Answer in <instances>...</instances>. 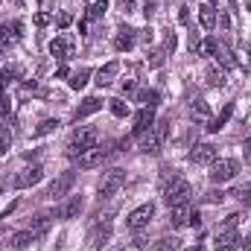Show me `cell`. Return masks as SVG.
Returning a JSON list of instances; mask_svg holds the SVG:
<instances>
[{
	"mask_svg": "<svg viewBox=\"0 0 251 251\" xmlns=\"http://www.w3.org/2000/svg\"><path fill=\"white\" fill-rule=\"evenodd\" d=\"M88 76H91V70H85V67H82V70H76V73H73V79H70V88H73V91H82V88L88 85Z\"/></svg>",
	"mask_w": 251,
	"mask_h": 251,
	"instance_id": "cell-29",
	"label": "cell"
},
{
	"mask_svg": "<svg viewBox=\"0 0 251 251\" xmlns=\"http://www.w3.org/2000/svg\"><path fill=\"white\" fill-rule=\"evenodd\" d=\"M222 199H225V193H222V190H219V193H216V190H210V193L204 196V201H207V204H216V201H222Z\"/></svg>",
	"mask_w": 251,
	"mask_h": 251,
	"instance_id": "cell-39",
	"label": "cell"
},
{
	"mask_svg": "<svg viewBox=\"0 0 251 251\" xmlns=\"http://www.w3.org/2000/svg\"><path fill=\"white\" fill-rule=\"evenodd\" d=\"M70 24H73V15H70V12H62V15H59V26H70Z\"/></svg>",
	"mask_w": 251,
	"mask_h": 251,
	"instance_id": "cell-42",
	"label": "cell"
},
{
	"mask_svg": "<svg viewBox=\"0 0 251 251\" xmlns=\"http://www.w3.org/2000/svg\"><path fill=\"white\" fill-rule=\"evenodd\" d=\"M243 249H246V251H251V234L246 237V243H243Z\"/></svg>",
	"mask_w": 251,
	"mask_h": 251,
	"instance_id": "cell-49",
	"label": "cell"
},
{
	"mask_svg": "<svg viewBox=\"0 0 251 251\" xmlns=\"http://www.w3.org/2000/svg\"><path fill=\"white\" fill-rule=\"evenodd\" d=\"M167 134H170V120H155V126L146 131V137H143L140 149H143L146 155H158V152L164 149V140H167Z\"/></svg>",
	"mask_w": 251,
	"mask_h": 251,
	"instance_id": "cell-3",
	"label": "cell"
},
{
	"mask_svg": "<svg viewBox=\"0 0 251 251\" xmlns=\"http://www.w3.org/2000/svg\"><path fill=\"white\" fill-rule=\"evenodd\" d=\"M231 196H237L243 204H251V187H237L234 193H231Z\"/></svg>",
	"mask_w": 251,
	"mask_h": 251,
	"instance_id": "cell-37",
	"label": "cell"
},
{
	"mask_svg": "<svg viewBox=\"0 0 251 251\" xmlns=\"http://www.w3.org/2000/svg\"><path fill=\"white\" fill-rule=\"evenodd\" d=\"M237 173H240V161H234V158H222V161H213L210 164V181L213 184H225Z\"/></svg>",
	"mask_w": 251,
	"mask_h": 251,
	"instance_id": "cell-4",
	"label": "cell"
},
{
	"mask_svg": "<svg viewBox=\"0 0 251 251\" xmlns=\"http://www.w3.org/2000/svg\"><path fill=\"white\" fill-rule=\"evenodd\" d=\"M21 76H24V67H21V64H6L3 73H0V82L9 85V82H15V79H21Z\"/></svg>",
	"mask_w": 251,
	"mask_h": 251,
	"instance_id": "cell-28",
	"label": "cell"
},
{
	"mask_svg": "<svg viewBox=\"0 0 251 251\" xmlns=\"http://www.w3.org/2000/svg\"><path fill=\"white\" fill-rule=\"evenodd\" d=\"M120 88H123V94H126V91H134V82H131V79H123V85H120Z\"/></svg>",
	"mask_w": 251,
	"mask_h": 251,
	"instance_id": "cell-46",
	"label": "cell"
},
{
	"mask_svg": "<svg viewBox=\"0 0 251 251\" xmlns=\"http://www.w3.org/2000/svg\"><path fill=\"white\" fill-rule=\"evenodd\" d=\"M155 6H158V0H146V6H143V15H146V18H152V15H155Z\"/></svg>",
	"mask_w": 251,
	"mask_h": 251,
	"instance_id": "cell-40",
	"label": "cell"
},
{
	"mask_svg": "<svg viewBox=\"0 0 251 251\" xmlns=\"http://www.w3.org/2000/svg\"><path fill=\"white\" fill-rule=\"evenodd\" d=\"M108 237H111V222H100V225L91 231V237H88V243H91L88 249H91V251H100L105 243H108Z\"/></svg>",
	"mask_w": 251,
	"mask_h": 251,
	"instance_id": "cell-13",
	"label": "cell"
},
{
	"mask_svg": "<svg viewBox=\"0 0 251 251\" xmlns=\"http://www.w3.org/2000/svg\"><path fill=\"white\" fill-rule=\"evenodd\" d=\"M41 178H44V170L35 164V167H26V170H21V173L15 176V181H12V184H15L18 190H26V187H32V184H38Z\"/></svg>",
	"mask_w": 251,
	"mask_h": 251,
	"instance_id": "cell-9",
	"label": "cell"
},
{
	"mask_svg": "<svg viewBox=\"0 0 251 251\" xmlns=\"http://www.w3.org/2000/svg\"><path fill=\"white\" fill-rule=\"evenodd\" d=\"M82 196H70L67 201H62L59 207H56V216L59 219H73V216H79V210H82Z\"/></svg>",
	"mask_w": 251,
	"mask_h": 251,
	"instance_id": "cell-14",
	"label": "cell"
},
{
	"mask_svg": "<svg viewBox=\"0 0 251 251\" xmlns=\"http://www.w3.org/2000/svg\"><path fill=\"white\" fill-rule=\"evenodd\" d=\"M152 216H155V204H152V201H146V204L134 207V210L126 216V228H128V231H143V228L152 222Z\"/></svg>",
	"mask_w": 251,
	"mask_h": 251,
	"instance_id": "cell-6",
	"label": "cell"
},
{
	"mask_svg": "<svg viewBox=\"0 0 251 251\" xmlns=\"http://www.w3.org/2000/svg\"><path fill=\"white\" fill-rule=\"evenodd\" d=\"M9 143H12V131H9L6 126H0V155L9 152Z\"/></svg>",
	"mask_w": 251,
	"mask_h": 251,
	"instance_id": "cell-33",
	"label": "cell"
},
{
	"mask_svg": "<svg viewBox=\"0 0 251 251\" xmlns=\"http://www.w3.org/2000/svg\"><path fill=\"white\" fill-rule=\"evenodd\" d=\"M199 24H201V29H213V26H216V12H213V6H201V9H199Z\"/></svg>",
	"mask_w": 251,
	"mask_h": 251,
	"instance_id": "cell-26",
	"label": "cell"
},
{
	"mask_svg": "<svg viewBox=\"0 0 251 251\" xmlns=\"http://www.w3.org/2000/svg\"><path fill=\"white\" fill-rule=\"evenodd\" d=\"M152 126H155V108H140V114L134 117V126H131V134H146Z\"/></svg>",
	"mask_w": 251,
	"mask_h": 251,
	"instance_id": "cell-15",
	"label": "cell"
},
{
	"mask_svg": "<svg viewBox=\"0 0 251 251\" xmlns=\"http://www.w3.org/2000/svg\"><path fill=\"white\" fill-rule=\"evenodd\" d=\"M117 73H120V64L108 62V64H102V67L97 70V79H94V82H97L100 88H105V85H111V82H114V76H117Z\"/></svg>",
	"mask_w": 251,
	"mask_h": 251,
	"instance_id": "cell-16",
	"label": "cell"
},
{
	"mask_svg": "<svg viewBox=\"0 0 251 251\" xmlns=\"http://www.w3.org/2000/svg\"><path fill=\"white\" fill-rule=\"evenodd\" d=\"M178 21H181V24H187V21H190V12H187V9H181V12H178Z\"/></svg>",
	"mask_w": 251,
	"mask_h": 251,
	"instance_id": "cell-47",
	"label": "cell"
},
{
	"mask_svg": "<svg viewBox=\"0 0 251 251\" xmlns=\"http://www.w3.org/2000/svg\"><path fill=\"white\" fill-rule=\"evenodd\" d=\"M120 251H143V243H131V246H126V249Z\"/></svg>",
	"mask_w": 251,
	"mask_h": 251,
	"instance_id": "cell-45",
	"label": "cell"
},
{
	"mask_svg": "<svg viewBox=\"0 0 251 251\" xmlns=\"http://www.w3.org/2000/svg\"><path fill=\"white\" fill-rule=\"evenodd\" d=\"M137 102H143V108H155L158 105V91H137Z\"/></svg>",
	"mask_w": 251,
	"mask_h": 251,
	"instance_id": "cell-30",
	"label": "cell"
},
{
	"mask_svg": "<svg viewBox=\"0 0 251 251\" xmlns=\"http://www.w3.org/2000/svg\"><path fill=\"white\" fill-rule=\"evenodd\" d=\"M187 251H201V246H196V249H187Z\"/></svg>",
	"mask_w": 251,
	"mask_h": 251,
	"instance_id": "cell-50",
	"label": "cell"
},
{
	"mask_svg": "<svg viewBox=\"0 0 251 251\" xmlns=\"http://www.w3.org/2000/svg\"><path fill=\"white\" fill-rule=\"evenodd\" d=\"M97 143H100V128L82 126V128L73 134V140H70V146H67V155H70V158H79V155H85L88 149H94Z\"/></svg>",
	"mask_w": 251,
	"mask_h": 251,
	"instance_id": "cell-2",
	"label": "cell"
},
{
	"mask_svg": "<svg viewBox=\"0 0 251 251\" xmlns=\"http://www.w3.org/2000/svg\"><path fill=\"white\" fill-rule=\"evenodd\" d=\"M32 240H35V234H32L29 228H26V231H18V234H12V237H9V249H12V251H24Z\"/></svg>",
	"mask_w": 251,
	"mask_h": 251,
	"instance_id": "cell-19",
	"label": "cell"
},
{
	"mask_svg": "<svg viewBox=\"0 0 251 251\" xmlns=\"http://www.w3.org/2000/svg\"><path fill=\"white\" fill-rule=\"evenodd\" d=\"M47 24H50V15L47 12H38L35 15V26H47Z\"/></svg>",
	"mask_w": 251,
	"mask_h": 251,
	"instance_id": "cell-41",
	"label": "cell"
},
{
	"mask_svg": "<svg viewBox=\"0 0 251 251\" xmlns=\"http://www.w3.org/2000/svg\"><path fill=\"white\" fill-rule=\"evenodd\" d=\"M173 181H178V170H173V167H164V170H161V190H167Z\"/></svg>",
	"mask_w": 251,
	"mask_h": 251,
	"instance_id": "cell-31",
	"label": "cell"
},
{
	"mask_svg": "<svg viewBox=\"0 0 251 251\" xmlns=\"http://www.w3.org/2000/svg\"><path fill=\"white\" fill-rule=\"evenodd\" d=\"M231 114H234V105H231V102H228V105H225V108H222V114H219V117H213V120H210V123H207V131H213V134H216V131H219V128H225V123H228V120H231Z\"/></svg>",
	"mask_w": 251,
	"mask_h": 251,
	"instance_id": "cell-25",
	"label": "cell"
},
{
	"mask_svg": "<svg viewBox=\"0 0 251 251\" xmlns=\"http://www.w3.org/2000/svg\"><path fill=\"white\" fill-rule=\"evenodd\" d=\"M199 225H201V216L193 210V216H190V228H199Z\"/></svg>",
	"mask_w": 251,
	"mask_h": 251,
	"instance_id": "cell-44",
	"label": "cell"
},
{
	"mask_svg": "<svg viewBox=\"0 0 251 251\" xmlns=\"http://www.w3.org/2000/svg\"><path fill=\"white\" fill-rule=\"evenodd\" d=\"M114 47L120 50V53H126V50H131L134 47V29H128V26H123L117 35H114Z\"/></svg>",
	"mask_w": 251,
	"mask_h": 251,
	"instance_id": "cell-23",
	"label": "cell"
},
{
	"mask_svg": "<svg viewBox=\"0 0 251 251\" xmlns=\"http://www.w3.org/2000/svg\"><path fill=\"white\" fill-rule=\"evenodd\" d=\"M56 126H59V120H44V123L38 126V128H35L32 134H35V137H41V134H50V131H53Z\"/></svg>",
	"mask_w": 251,
	"mask_h": 251,
	"instance_id": "cell-36",
	"label": "cell"
},
{
	"mask_svg": "<svg viewBox=\"0 0 251 251\" xmlns=\"http://www.w3.org/2000/svg\"><path fill=\"white\" fill-rule=\"evenodd\" d=\"M111 114L114 117H126L128 114V105H126L123 100H111Z\"/></svg>",
	"mask_w": 251,
	"mask_h": 251,
	"instance_id": "cell-35",
	"label": "cell"
},
{
	"mask_svg": "<svg viewBox=\"0 0 251 251\" xmlns=\"http://www.w3.org/2000/svg\"><path fill=\"white\" fill-rule=\"evenodd\" d=\"M123 184H126V173H123V170H108V173L102 176V181H100V196H102V199H108V196L120 193Z\"/></svg>",
	"mask_w": 251,
	"mask_h": 251,
	"instance_id": "cell-8",
	"label": "cell"
},
{
	"mask_svg": "<svg viewBox=\"0 0 251 251\" xmlns=\"http://www.w3.org/2000/svg\"><path fill=\"white\" fill-rule=\"evenodd\" d=\"M53 219H56V210H41V213H35V216H32L29 231H32L35 237H41V234H47V231H50Z\"/></svg>",
	"mask_w": 251,
	"mask_h": 251,
	"instance_id": "cell-12",
	"label": "cell"
},
{
	"mask_svg": "<svg viewBox=\"0 0 251 251\" xmlns=\"http://www.w3.org/2000/svg\"><path fill=\"white\" fill-rule=\"evenodd\" d=\"M219 158V149L213 143H196L193 152H190V161L193 164H213Z\"/></svg>",
	"mask_w": 251,
	"mask_h": 251,
	"instance_id": "cell-10",
	"label": "cell"
},
{
	"mask_svg": "<svg viewBox=\"0 0 251 251\" xmlns=\"http://www.w3.org/2000/svg\"><path fill=\"white\" fill-rule=\"evenodd\" d=\"M18 3H26V0H18Z\"/></svg>",
	"mask_w": 251,
	"mask_h": 251,
	"instance_id": "cell-51",
	"label": "cell"
},
{
	"mask_svg": "<svg viewBox=\"0 0 251 251\" xmlns=\"http://www.w3.org/2000/svg\"><path fill=\"white\" fill-rule=\"evenodd\" d=\"M102 108V102L97 100V97H88V100H82V105L76 108V120H85V117H91V114H97Z\"/></svg>",
	"mask_w": 251,
	"mask_h": 251,
	"instance_id": "cell-21",
	"label": "cell"
},
{
	"mask_svg": "<svg viewBox=\"0 0 251 251\" xmlns=\"http://www.w3.org/2000/svg\"><path fill=\"white\" fill-rule=\"evenodd\" d=\"M21 35H24V24H21V21H12V24L0 26V44H6V41H18Z\"/></svg>",
	"mask_w": 251,
	"mask_h": 251,
	"instance_id": "cell-18",
	"label": "cell"
},
{
	"mask_svg": "<svg viewBox=\"0 0 251 251\" xmlns=\"http://www.w3.org/2000/svg\"><path fill=\"white\" fill-rule=\"evenodd\" d=\"M190 117L199 120V123H210V108H207V102H204V100H193V102H190Z\"/></svg>",
	"mask_w": 251,
	"mask_h": 251,
	"instance_id": "cell-22",
	"label": "cell"
},
{
	"mask_svg": "<svg viewBox=\"0 0 251 251\" xmlns=\"http://www.w3.org/2000/svg\"><path fill=\"white\" fill-rule=\"evenodd\" d=\"M152 251H181V243L178 240H161Z\"/></svg>",
	"mask_w": 251,
	"mask_h": 251,
	"instance_id": "cell-34",
	"label": "cell"
},
{
	"mask_svg": "<svg viewBox=\"0 0 251 251\" xmlns=\"http://www.w3.org/2000/svg\"><path fill=\"white\" fill-rule=\"evenodd\" d=\"M190 196H193V187H190V181L184 178H178V181H173L170 187L164 190V201L170 204V207H178V204H187Z\"/></svg>",
	"mask_w": 251,
	"mask_h": 251,
	"instance_id": "cell-5",
	"label": "cell"
},
{
	"mask_svg": "<svg viewBox=\"0 0 251 251\" xmlns=\"http://www.w3.org/2000/svg\"><path fill=\"white\" fill-rule=\"evenodd\" d=\"M243 149H246V161H249V164H251V137H249V140H246V146H243Z\"/></svg>",
	"mask_w": 251,
	"mask_h": 251,
	"instance_id": "cell-48",
	"label": "cell"
},
{
	"mask_svg": "<svg viewBox=\"0 0 251 251\" xmlns=\"http://www.w3.org/2000/svg\"><path fill=\"white\" fill-rule=\"evenodd\" d=\"M219 41L216 38H204V41H199V47H196V53L199 56H219Z\"/></svg>",
	"mask_w": 251,
	"mask_h": 251,
	"instance_id": "cell-27",
	"label": "cell"
},
{
	"mask_svg": "<svg viewBox=\"0 0 251 251\" xmlns=\"http://www.w3.org/2000/svg\"><path fill=\"white\" fill-rule=\"evenodd\" d=\"M105 9H108V0H97V3L88 9V18H91V21H97V18H102V15H105Z\"/></svg>",
	"mask_w": 251,
	"mask_h": 251,
	"instance_id": "cell-32",
	"label": "cell"
},
{
	"mask_svg": "<svg viewBox=\"0 0 251 251\" xmlns=\"http://www.w3.org/2000/svg\"><path fill=\"white\" fill-rule=\"evenodd\" d=\"M108 155H111V146L108 143H97L94 149H88L85 155H79V170H94V167H102L105 161H108Z\"/></svg>",
	"mask_w": 251,
	"mask_h": 251,
	"instance_id": "cell-7",
	"label": "cell"
},
{
	"mask_svg": "<svg viewBox=\"0 0 251 251\" xmlns=\"http://www.w3.org/2000/svg\"><path fill=\"white\" fill-rule=\"evenodd\" d=\"M237 222H240V216L231 213V216L225 219V225H219V231H216V237H213V249L216 251H237V246H240Z\"/></svg>",
	"mask_w": 251,
	"mask_h": 251,
	"instance_id": "cell-1",
	"label": "cell"
},
{
	"mask_svg": "<svg viewBox=\"0 0 251 251\" xmlns=\"http://www.w3.org/2000/svg\"><path fill=\"white\" fill-rule=\"evenodd\" d=\"M73 181H76V173H62V176L47 187V196H50V199H64L67 190L73 187Z\"/></svg>",
	"mask_w": 251,
	"mask_h": 251,
	"instance_id": "cell-11",
	"label": "cell"
},
{
	"mask_svg": "<svg viewBox=\"0 0 251 251\" xmlns=\"http://www.w3.org/2000/svg\"><path fill=\"white\" fill-rule=\"evenodd\" d=\"M225 82H228V70L219 67V64H210V67H207V85H210V88H222Z\"/></svg>",
	"mask_w": 251,
	"mask_h": 251,
	"instance_id": "cell-20",
	"label": "cell"
},
{
	"mask_svg": "<svg viewBox=\"0 0 251 251\" xmlns=\"http://www.w3.org/2000/svg\"><path fill=\"white\" fill-rule=\"evenodd\" d=\"M117 6H120V9H123L126 15H128V12H131V9H134V3H131V0H117Z\"/></svg>",
	"mask_w": 251,
	"mask_h": 251,
	"instance_id": "cell-43",
	"label": "cell"
},
{
	"mask_svg": "<svg viewBox=\"0 0 251 251\" xmlns=\"http://www.w3.org/2000/svg\"><path fill=\"white\" fill-rule=\"evenodd\" d=\"M176 44H178V38H176V32H167V41H164V53H170V50H176Z\"/></svg>",
	"mask_w": 251,
	"mask_h": 251,
	"instance_id": "cell-38",
	"label": "cell"
},
{
	"mask_svg": "<svg viewBox=\"0 0 251 251\" xmlns=\"http://www.w3.org/2000/svg\"><path fill=\"white\" fill-rule=\"evenodd\" d=\"M173 210V228H184V225H190V216H193V207H190V201L187 204H178V207H170Z\"/></svg>",
	"mask_w": 251,
	"mask_h": 251,
	"instance_id": "cell-17",
	"label": "cell"
},
{
	"mask_svg": "<svg viewBox=\"0 0 251 251\" xmlns=\"http://www.w3.org/2000/svg\"><path fill=\"white\" fill-rule=\"evenodd\" d=\"M50 56H56V59H67L70 56V38H53L50 41Z\"/></svg>",
	"mask_w": 251,
	"mask_h": 251,
	"instance_id": "cell-24",
	"label": "cell"
},
{
	"mask_svg": "<svg viewBox=\"0 0 251 251\" xmlns=\"http://www.w3.org/2000/svg\"><path fill=\"white\" fill-rule=\"evenodd\" d=\"M38 3H41V0H38Z\"/></svg>",
	"mask_w": 251,
	"mask_h": 251,
	"instance_id": "cell-52",
	"label": "cell"
}]
</instances>
